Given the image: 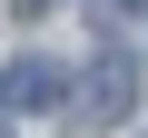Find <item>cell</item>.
Here are the masks:
<instances>
[{
    "label": "cell",
    "instance_id": "obj_4",
    "mask_svg": "<svg viewBox=\"0 0 148 138\" xmlns=\"http://www.w3.org/2000/svg\"><path fill=\"white\" fill-rule=\"evenodd\" d=\"M119 10H148V0H119Z\"/></svg>",
    "mask_w": 148,
    "mask_h": 138
},
{
    "label": "cell",
    "instance_id": "obj_1",
    "mask_svg": "<svg viewBox=\"0 0 148 138\" xmlns=\"http://www.w3.org/2000/svg\"><path fill=\"white\" fill-rule=\"evenodd\" d=\"M128 109H138V59H128V49H99V59L79 69V118H89V128H119Z\"/></svg>",
    "mask_w": 148,
    "mask_h": 138
},
{
    "label": "cell",
    "instance_id": "obj_5",
    "mask_svg": "<svg viewBox=\"0 0 148 138\" xmlns=\"http://www.w3.org/2000/svg\"><path fill=\"white\" fill-rule=\"evenodd\" d=\"M0 138H10V109H0Z\"/></svg>",
    "mask_w": 148,
    "mask_h": 138
},
{
    "label": "cell",
    "instance_id": "obj_3",
    "mask_svg": "<svg viewBox=\"0 0 148 138\" xmlns=\"http://www.w3.org/2000/svg\"><path fill=\"white\" fill-rule=\"evenodd\" d=\"M49 10H59V0H10V20H49Z\"/></svg>",
    "mask_w": 148,
    "mask_h": 138
},
{
    "label": "cell",
    "instance_id": "obj_2",
    "mask_svg": "<svg viewBox=\"0 0 148 138\" xmlns=\"http://www.w3.org/2000/svg\"><path fill=\"white\" fill-rule=\"evenodd\" d=\"M59 99H69V69H59V59H10L0 109H59Z\"/></svg>",
    "mask_w": 148,
    "mask_h": 138
}]
</instances>
